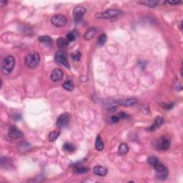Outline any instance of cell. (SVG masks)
I'll list each match as a JSON object with an SVG mask.
<instances>
[{"mask_svg":"<svg viewBox=\"0 0 183 183\" xmlns=\"http://www.w3.org/2000/svg\"><path fill=\"white\" fill-rule=\"evenodd\" d=\"M39 41L45 45L46 47H51L52 46V39L49 36H42L39 37Z\"/></svg>","mask_w":183,"mask_h":183,"instance_id":"obj_16","label":"cell"},{"mask_svg":"<svg viewBox=\"0 0 183 183\" xmlns=\"http://www.w3.org/2000/svg\"><path fill=\"white\" fill-rule=\"evenodd\" d=\"M87 9L85 7L78 6V7H75L73 10V16H74V20L75 22L78 23L82 20L83 16L86 13Z\"/></svg>","mask_w":183,"mask_h":183,"instance_id":"obj_9","label":"cell"},{"mask_svg":"<svg viewBox=\"0 0 183 183\" xmlns=\"http://www.w3.org/2000/svg\"><path fill=\"white\" fill-rule=\"evenodd\" d=\"M63 149L64 150L67 151L68 152H73L74 151H75V146L71 142H66L65 143V145H63Z\"/></svg>","mask_w":183,"mask_h":183,"instance_id":"obj_22","label":"cell"},{"mask_svg":"<svg viewBox=\"0 0 183 183\" xmlns=\"http://www.w3.org/2000/svg\"><path fill=\"white\" fill-rule=\"evenodd\" d=\"M138 4H141L142 5H145L147 7H155L158 5V4L160 3V2L158 1H142L138 2Z\"/></svg>","mask_w":183,"mask_h":183,"instance_id":"obj_20","label":"cell"},{"mask_svg":"<svg viewBox=\"0 0 183 183\" xmlns=\"http://www.w3.org/2000/svg\"><path fill=\"white\" fill-rule=\"evenodd\" d=\"M165 123V120L162 117H157L156 119L155 120V122L153 124L151 125L150 128H148V130L150 131H154L158 130V128L162 127V125Z\"/></svg>","mask_w":183,"mask_h":183,"instance_id":"obj_12","label":"cell"},{"mask_svg":"<svg viewBox=\"0 0 183 183\" xmlns=\"http://www.w3.org/2000/svg\"><path fill=\"white\" fill-rule=\"evenodd\" d=\"M163 107H164L165 109H170L173 107V104L172 103V104H171V103H170V104H165Z\"/></svg>","mask_w":183,"mask_h":183,"instance_id":"obj_31","label":"cell"},{"mask_svg":"<svg viewBox=\"0 0 183 183\" xmlns=\"http://www.w3.org/2000/svg\"><path fill=\"white\" fill-rule=\"evenodd\" d=\"M62 87L67 91H72L75 88V86H74V84H73V82L72 80V79L70 78L67 79L65 82L62 84Z\"/></svg>","mask_w":183,"mask_h":183,"instance_id":"obj_17","label":"cell"},{"mask_svg":"<svg viewBox=\"0 0 183 183\" xmlns=\"http://www.w3.org/2000/svg\"><path fill=\"white\" fill-rule=\"evenodd\" d=\"M69 122H70V115L67 112L63 113L57 117L56 122L57 127L59 129H65L68 127Z\"/></svg>","mask_w":183,"mask_h":183,"instance_id":"obj_5","label":"cell"},{"mask_svg":"<svg viewBox=\"0 0 183 183\" xmlns=\"http://www.w3.org/2000/svg\"><path fill=\"white\" fill-rule=\"evenodd\" d=\"M77 35H78V33H77V32L76 30L70 32H69L67 35V37H66L67 40L68 41L69 43L72 42H73V41H75L77 38Z\"/></svg>","mask_w":183,"mask_h":183,"instance_id":"obj_21","label":"cell"},{"mask_svg":"<svg viewBox=\"0 0 183 183\" xmlns=\"http://www.w3.org/2000/svg\"><path fill=\"white\" fill-rule=\"evenodd\" d=\"M51 22L56 27H64L67 25V19L65 15L58 14L52 17Z\"/></svg>","mask_w":183,"mask_h":183,"instance_id":"obj_6","label":"cell"},{"mask_svg":"<svg viewBox=\"0 0 183 183\" xmlns=\"http://www.w3.org/2000/svg\"><path fill=\"white\" fill-rule=\"evenodd\" d=\"M167 3H168L169 5H179V4H182V2H179V1H169Z\"/></svg>","mask_w":183,"mask_h":183,"instance_id":"obj_30","label":"cell"},{"mask_svg":"<svg viewBox=\"0 0 183 183\" xmlns=\"http://www.w3.org/2000/svg\"><path fill=\"white\" fill-rule=\"evenodd\" d=\"M15 65V59L12 55L6 57L2 63V72L5 75H9L13 71Z\"/></svg>","mask_w":183,"mask_h":183,"instance_id":"obj_3","label":"cell"},{"mask_svg":"<svg viewBox=\"0 0 183 183\" xmlns=\"http://www.w3.org/2000/svg\"><path fill=\"white\" fill-rule=\"evenodd\" d=\"M97 29L95 27H91L87 30L84 35V38L86 40H90V39L94 38V37L97 33Z\"/></svg>","mask_w":183,"mask_h":183,"instance_id":"obj_15","label":"cell"},{"mask_svg":"<svg viewBox=\"0 0 183 183\" xmlns=\"http://www.w3.org/2000/svg\"><path fill=\"white\" fill-rule=\"evenodd\" d=\"M89 170V168H85V167H75L74 169V172L75 174H85V173L88 172Z\"/></svg>","mask_w":183,"mask_h":183,"instance_id":"obj_23","label":"cell"},{"mask_svg":"<svg viewBox=\"0 0 183 183\" xmlns=\"http://www.w3.org/2000/svg\"><path fill=\"white\" fill-rule=\"evenodd\" d=\"M55 60L57 63H58L61 65H63L66 68H70V65H69V62L67 59L66 54L64 52L58 51L57 52H56L55 55Z\"/></svg>","mask_w":183,"mask_h":183,"instance_id":"obj_7","label":"cell"},{"mask_svg":"<svg viewBox=\"0 0 183 183\" xmlns=\"http://www.w3.org/2000/svg\"><path fill=\"white\" fill-rule=\"evenodd\" d=\"M159 160L158 158H156V157H150V158H148V162L150 163V164L151 165L153 166L157 162H158Z\"/></svg>","mask_w":183,"mask_h":183,"instance_id":"obj_29","label":"cell"},{"mask_svg":"<svg viewBox=\"0 0 183 183\" xmlns=\"http://www.w3.org/2000/svg\"><path fill=\"white\" fill-rule=\"evenodd\" d=\"M57 44L58 45L59 47L60 48H64V47H66L68 45V41L67 40L66 38H62V37H59V38L57 40Z\"/></svg>","mask_w":183,"mask_h":183,"instance_id":"obj_24","label":"cell"},{"mask_svg":"<svg viewBox=\"0 0 183 183\" xmlns=\"http://www.w3.org/2000/svg\"><path fill=\"white\" fill-rule=\"evenodd\" d=\"M116 102H117V104L122 105V106L130 107L134 105L137 102V100L135 98H130L127 99H120V100H117Z\"/></svg>","mask_w":183,"mask_h":183,"instance_id":"obj_14","label":"cell"},{"mask_svg":"<svg viewBox=\"0 0 183 183\" xmlns=\"http://www.w3.org/2000/svg\"><path fill=\"white\" fill-rule=\"evenodd\" d=\"M121 120L120 117H119V115H113V116L110 117L109 119V123H112V124H114V123H117L120 122V120Z\"/></svg>","mask_w":183,"mask_h":183,"instance_id":"obj_28","label":"cell"},{"mask_svg":"<svg viewBox=\"0 0 183 183\" xmlns=\"http://www.w3.org/2000/svg\"><path fill=\"white\" fill-rule=\"evenodd\" d=\"M106 42H107V35H105V34H102V35L98 37L97 44L99 46H103L105 43H106Z\"/></svg>","mask_w":183,"mask_h":183,"instance_id":"obj_26","label":"cell"},{"mask_svg":"<svg viewBox=\"0 0 183 183\" xmlns=\"http://www.w3.org/2000/svg\"><path fill=\"white\" fill-rule=\"evenodd\" d=\"M81 52L79 51H75L73 52L71 55V57L72 59V60L74 61H79L81 58Z\"/></svg>","mask_w":183,"mask_h":183,"instance_id":"obj_27","label":"cell"},{"mask_svg":"<svg viewBox=\"0 0 183 183\" xmlns=\"http://www.w3.org/2000/svg\"><path fill=\"white\" fill-rule=\"evenodd\" d=\"M123 15V12L121 10L116 9H109L107 10L102 12L97 13L95 15V17L97 19H115L122 17Z\"/></svg>","mask_w":183,"mask_h":183,"instance_id":"obj_2","label":"cell"},{"mask_svg":"<svg viewBox=\"0 0 183 183\" xmlns=\"http://www.w3.org/2000/svg\"><path fill=\"white\" fill-rule=\"evenodd\" d=\"M39 62H40V55L37 52H31L25 57V63L26 66L29 68H35L38 66Z\"/></svg>","mask_w":183,"mask_h":183,"instance_id":"obj_1","label":"cell"},{"mask_svg":"<svg viewBox=\"0 0 183 183\" xmlns=\"http://www.w3.org/2000/svg\"><path fill=\"white\" fill-rule=\"evenodd\" d=\"M93 172H94L95 175L104 177L107 175V169L101 165H97L93 169Z\"/></svg>","mask_w":183,"mask_h":183,"instance_id":"obj_13","label":"cell"},{"mask_svg":"<svg viewBox=\"0 0 183 183\" xmlns=\"http://www.w3.org/2000/svg\"><path fill=\"white\" fill-rule=\"evenodd\" d=\"M129 152V147L126 143H122L118 148V154L120 155H125Z\"/></svg>","mask_w":183,"mask_h":183,"instance_id":"obj_18","label":"cell"},{"mask_svg":"<svg viewBox=\"0 0 183 183\" xmlns=\"http://www.w3.org/2000/svg\"><path fill=\"white\" fill-rule=\"evenodd\" d=\"M64 77L63 71L60 69H55L52 72L50 78L55 82H58L62 79Z\"/></svg>","mask_w":183,"mask_h":183,"instance_id":"obj_11","label":"cell"},{"mask_svg":"<svg viewBox=\"0 0 183 183\" xmlns=\"http://www.w3.org/2000/svg\"><path fill=\"white\" fill-rule=\"evenodd\" d=\"M95 148L97 150L101 151L104 149V142L101 139L100 135H97L96 138V142H95Z\"/></svg>","mask_w":183,"mask_h":183,"instance_id":"obj_19","label":"cell"},{"mask_svg":"<svg viewBox=\"0 0 183 183\" xmlns=\"http://www.w3.org/2000/svg\"><path fill=\"white\" fill-rule=\"evenodd\" d=\"M59 134H60L59 131H57V130H55L53 131V132L49 133V142H55V141L58 138V137L59 136Z\"/></svg>","mask_w":183,"mask_h":183,"instance_id":"obj_25","label":"cell"},{"mask_svg":"<svg viewBox=\"0 0 183 183\" xmlns=\"http://www.w3.org/2000/svg\"><path fill=\"white\" fill-rule=\"evenodd\" d=\"M170 147V140L166 135L161 137V139L156 144V149L160 151L168 150Z\"/></svg>","mask_w":183,"mask_h":183,"instance_id":"obj_8","label":"cell"},{"mask_svg":"<svg viewBox=\"0 0 183 183\" xmlns=\"http://www.w3.org/2000/svg\"><path fill=\"white\" fill-rule=\"evenodd\" d=\"M155 171H156L157 177L160 180H165L168 176V170L164 163L158 160L153 165Z\"/></svg>","mask_w":183,"mask_h":183,"instance_id":"obj_4","label":"cell"},{"mask_svg":"<svg viewBox=\"0 0 183 183\" xmlns=\"http://www.w3.org/2000/svg\"><path fill=\"white\" fill-rule=\"evenodd\" d=\"M8 135L12 140H19L24 137V134L22 132V131L15 127H12L9 128Z\"/></svg>","mask_w":183,"mask_h":183,"instance_id":"obj_10","label":"cell"}]
</instances>
